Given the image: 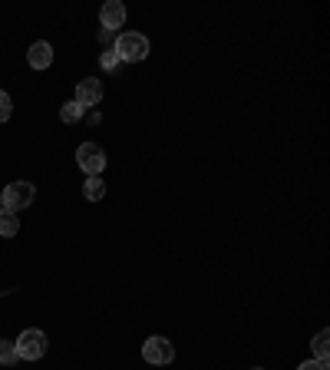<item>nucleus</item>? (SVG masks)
<instances>
[{
	"label": "nucleus",
	"mask_w": 330,
	"mask_h": 370,
	"mask_svg": "<svg viewBox=\"0 0 330 370\" xmlns=\"http://www.w3.org/2000/svg\"><path fill=\"white\" fill-rule=\"evenodd\" d=\"M113 53L119 57V63H139V60L149 57V40L142 37V33H132V30H126V33H119V37H116Z\"/></svg>",
	"instance_id": "1"
},
{
	"label": "nucleus",
	"mask_w": 330,
	"mask_h": 370,
	"mask_svg": "<svg viewBox=\"0 0 330 370\" xmlns=\"http://www.w3.org/2000/svg\"><path fill=\"white\" fill-rule=\"evenodd\" d=\"M4 195V209L7 212H23L33 205V199H37V189L30 185V182H10L7 189L0 192Z\"/></svg>",
	"instance_id": "2"
},
{
	"label": "nucleus",
	"mask_w": 330,
	"mask_h": 370,
	"mask_svg": "<svg viewBox=\"0 0 330 370\" xmlns=\"http://www.w3.org/2000/svg\"><path fill=\"white\" fill-rule=\"evenodd\" d=\"M17 344V357L20 361H40L43 354H47V334L37 331V327H30V331L20 334V341Z\"/></svg>",
	"instance_id": "3"
},
{
	"label": "nucleus",
	"mask_w": 330,
	"mask_h": 370,
	"mask_svg": "<svg viewBox=\"0 0 330 370\" xmlns=\"http://www.w3.org/2000/svg\"><path fill=\"white\" fill-rule=\"evenodd\" d=\"M76 162H79V169H83L86 175H99V172L106 169V152L96 143H83L76 149Z\"/></svg>",
	"instance_id": "4"
},
{
	"label": "nucleus",
	"mask_w": 330,
	"mask_h": 370,
	"mask_svg": "<svg viewBox=\"0 0 330 370\" xmlns=\"http://www.w3.org/2000/svg\"><path fill=\"white\" fill-rule=\"evenodd\" d=\"M142 357L145 364H172L175 361V347L169 344V337H149V341L142 344Z\"/></svg>",
	"instance_id": "5"
},
{
	"label": "nucleus",
	"mask_w": 330,
	"mask_h": 370,
	"mask_svg": "<svg viewBox=\"0 0 330 370\" xmlns=\"http://www.w3.org/2000/svg\"><path fill=\"white\" fill-rule=\"evenodd\" d=\"M99 99H103V83L96 80V76H86V80H79L76 83V103L83 106H99Z\"/></svg>",
	"instance_id": "6"
},
{
	"label": "nucleus",
	"mask_w": 330,
	"mask_h": 370,
	"mask_svg": "<svg viewBox=\"0 0 330 370\" xmlns=\"http://www.w3.org/2000/svg\"><path fill=\"white\" fill-rule=\"evenodd\" d=\"M99 20H103V30L116 33L119 27H126V7L119 0H106L103 10H99Z\"/></svg>",
	"instance_id": "7"
},
{
	"label": "nucleus",
	"mask_w": 330,
	"mask_h": 370,
	"mask_svg": "<svg viewBox=\"0 0 330 370\" xmlns=\"http://www.w3.org/2000/svg\"><path fill=\"white\" fill-rule=\"evenodd\" d=\"M27 63L33 70H47L50 63H53V47H50L47 40H40V43H33L27 53Z\"/></svg>",
	"instance_id": "8"
},
{
	"label": "nucleus",
	"mask_w": 330,
	"mask_h": 370,
	"mask_svg": "<svg viewBox=\"0 0 330 370\" xmlns=\"http://www.w3.org/2000/svg\"><path fill=\"white\" fill-rule=\"evenodd\" d=\"M20 232V222H17V212H7L0 209V235L4 238H13Z\"/></svg>",
	"instance_id": "9"
},
{
	"label": "nucleus",
	"mask_w": 330,
	"mask_h": 370,
	"mask_svg": "<svg viewBox=\"0 0 330 370\" xmlns=\"http://www.w3.org/2000/svg\"><path fill=\"white\" fill-rule=\"evenodd\" d=\"M83 195L89 202H99L106 195V185H103V179H99V175H89V179L83 182Z\"/></svg>",
	"instance_id": "10"
},
{
	"label": "nucleus",
	"mask_w": 330,
	"mask_h": 370,
	"mask_svg": "<svg viewBox=\"0 0 330 370\" xmlns=\"http://www.w3.org/2000/svg\"><path fill=\"white\" fill-rule=\"evenodd\" d=\"M327 354H330V334L321 331L317 337H314V361L327 364Z\"/></svg>",
	"instance_id": "11"
},
{
	"label": "nucleus",
	"mask_w": 330,
	"mask_h": 370,
	"mask_svg": "<svg viewBox=\"0 0 330 370\" xmlns=\"http://www.w3.org/2000/svg\"><path fill=\"white\" fill-rule=\"evenodd\" d=\"M60 119H63V123H79V119H83V106L76 103V99L63 103V109H60Z\"/></svg>",
	"instance_id": "12"
},
{
	"label": "nucleus",
	"mask_w": 330,
	"mask_h": 370,
	"mask_svg": "<svg viewBox=\"0 0 330 370\" xmlns=\"http://www.w3.org/2000/svg\"><path fill=\"white\" fill-rule=\"evenodd\" d=\"M20 357H17V344L13 341H0V364L4 367H10V364H17Z\"/></svg>",
	"instance_id": "13"
},
{
	"label": "nucleus",
	"mask_w": 330,
	"mask_h": 370,
	"mask_svg": "<svg viewBox=\"0 0 330 370\" xmlns=\"http://www.w3.org/2000/svg\"><path fill=\"white\" fill-rule=\"evenodd\" d=\"M99 63H103L106 73H113V70H119V57L113 53V47L106 50V53H99Z\"/></svg>",
	"instance_id": "14"
},
{
	"label": "nucleus",
	"mask_w": 330,
	"mask_h": 370,
	"mask_svg": "<svg viewBox=\"0 0 330 370\" xmlns=\"http://www.w3.org/2000/svg\"><path fill=\"white\" fill-rule=\"evenodd\" d=\"M10 113H13V99H10V93L0 89V123H7Z\"/></svg>",
	"instance_id": "15"
},
{
	"label": "nucleus",
	"mask_w": 330,
	"mask_h": 370,
	"mask_svg": "<svg viewBox=\"0 0 330 370\" xmlns=\"http://www.w3.org/2000/svg\"><path fill=\"white\" fill-rule=\"evenodd\" d=\"M297 370H327V364H321V361H314V357H311V361H304Z\"/></svg>",
	"instance_id": "16"
},
{
	"label": "nucleus",
	"mask_w": 330,
	"mask_h": 370,
	"mask_svg": "<svg viewBox=\"0 0 330 370\" xmlns=\"http://www.w3.org/2000/svg\"><path fill=\"white\" fill-rule=\"evenodd\" d=\"M0 209H4V195H0Z\"/></svg>",
	"instance_id": "17"
},
{
	"label": "nucleus",
	"mask_w": 330,
	"mask_h": 370,
	"mask_svg": "<svg viewBox=\"0 0 330 370\" xmlns=\"http://www.w3.org/2000/svg\"><path fill=\"white\" fill-rule=\"evenodd\" d=\"M251 370H264V367H251Z\"/></svg>",
	"instance_id": "18"
}]
</instances>
